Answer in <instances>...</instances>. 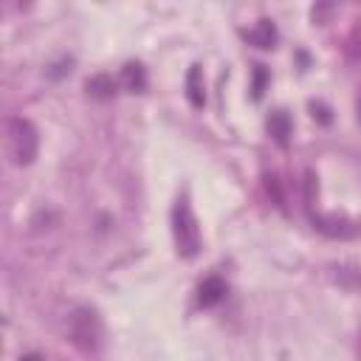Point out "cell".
<instances>
[{
  "label": "cell",
  "instance_id": "3",
  "mask_svg": "<svg viewBox=\"0 0 361 361\" xmlns=\"http://www.w3.org/2000/svg\"><path fill=\"white\" fill-rule=\"evenodd\" d=\"M71 333H73V338H76L79 347L93 350L99 344V322H96V313L93 310H76L73 319H71Z\"/></svg>",
  "mask_w": 361,
  "mask_h": 361
},
{
  "label": "cell",
  "instance_id": "5",
  "mask_svg": "<svg viewBox=\"0 0 361 361\" xmlns=\"http://www.w3.org/2000/svg\"><path fill=\"white\" fill-rule=\"evenodd\" d=\"M248 42L257 45V48H274V42H276V28H274V23L259 20V23L248 31Z\"/></svg>",
  "mask_w": 361,
  "mask_h": 361
},
{
  "label": "cell",
  "instance_id": "4",
  "mask_svg": "<svg viewBox=\"0 0 361 361\" xmlns=\"http://www.w3.org/2000/svg\"><path fill=\"white\" fill-rule=\"evenodd\" d=\"M226 282L220 279V276H209V279H203L200 282V288H197V302L203 305V307H214L217 302H223L226 299Z\"/></svg>",
  "mask_w": 361,
  "mask_h": 361
},
{
  "label": "cell",
  "instance_id": "2",
  "mask_svg": "<svg viewBox=\"0 0 361 361\" xmlns=\"http://www.w3.org/2000/svg\"><path fill=\"white\" fill-rule=\"evenodd\" d=\"M172 220H175V240H178V251L183 257H195L197 248H200V231H197V223L192 217V209L186 206V200H180L172 212Z\"/></svg>",
  "mask_w": 361,
  "mask_h": 361
},
{
  "label": "cell",
  "instance_id": "9",
  "mask_svg": "<svg viewBox=\"0 0 361 361\" xmlns=\"http://www.w3.org/2000/svg\"><path fill=\"white\" fill-rule=\"evenodd\" d=\"M85 87H87V93H93V96H99V99H107V96L116 93V82H113V76H107V73L90 76Z\"/></svg>",
  "mask_w": 361,
  "mask_h": 361
},
{
  "label": "cell",
  "instance_id": "6",
  "mask_svg": "<svg viewBox=\"0 0 361 361\" xmlns=\"http://www.w3.org/2000/svg\"><path fill=\"white\" fill-rule=\"evenodd\" d=\"M121 79H124V87L133 90V93H138V90L147 87V73H144L141 62H127L124 71H121Z\"/></svg>",
  "mask_w": 361,
  "mask_h": 361
},
{
  "label": "cell",
  "instance_id": "1",
  "mask_svg": "<svg viewBox=\"0 0 361 361\" xmlns=\"http://www.w3.org/2000/svg\"><path fill=\"white\" fill-rule=\"evenodd\" d=\"M8 135H11V152H14V161L28 166L34 158H37V147H39V138H37V130L28 118H11L8 121Z\"/></svg>",
  "mask_w": 361,
  "mask_h": 361
},
{
  "label": "cell",
  "instance_id": "10",
  "mask_svg": "<svg viewBox=\"0 0 361 361\" xmlns=\"http://www.w3.org/2000/svg\"><path fill=\"white\" fill-rule=\"evenodd\" d=\"M265 85H268V71H265V65H254V99H262Z\"/></svg>",
  "mask_w": 361,
  "mask_h": 361
},
{
  "label": "cell",
  "instance_id": "7",
  "mask_svg": "<svg viewBox=\"0 0 361 361\" xmlns=\"http://www.w3.org/2000/svg\"><path fill=\"white\" fill-rule=\"evenodd\" d=\"M186 96L192 102V107H203L206 96H203V85H200V68L192 65L189 73H186Z\"/></svg>",
  "mask_w": 361,
  "mask_h": 361
},
{
  "label": "cell",
  "instance_id": "8",
  "mask_svg": "<svg viewBox=\"0 0 361 361\" xmlns=\"http://www.w3.org/2000/svg\"><path fill=\"white\" fill-rule=\"evenodd\" d=\"M268 130H271V135H274L279 144H288V135H290V116H288L285 110L271 113V118H268Z\"/></svg>",
  "mask_w": 361,
  "mask_h": 361
},
{
  "label": "cell",
  "instance_id": "11",
  "mask_svg": "<svg viewBox=\"0 0 361 361\" xmlns=\"http://www.w3.org/2000/svg\"><path fill=\"white\" fill-rule=\"evenodd\" d=\"M20 361H45V358H42L39 353H28V355H23Z\"/></svg>",
  "mask_w": 361,
  "mask_h": 361
}]
</instances>
